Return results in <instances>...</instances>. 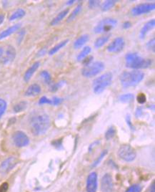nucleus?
Returning a JSON list of instances; mask_svg holds the SVG:
<instances>
[{
    "mask_svg": "<svg viewBox=\"0 0 155 192\" xmlns=\"http://www.w3.org/2000/svg\"><path fill=\"white\" fill-rule=\"evenodd\" d=\"M118 156L126 162L133 161L137 157V152L133 147L129 144H122L117 152Z\"/></svg>",
    "mask_w": 155,
    "mask_h": 192,
    "instance_id": "0eeeda50",
    "label": "nucleus"
},
{
    "mask_svg": "<svg viewBox=\"0 0 155 192\" xmlns=\"http://www.w3.org/2000/svg\"><path fill=\"white\" fill-rule=\"evenodd\" d=\"M25 15H26L25 10L21 8L18 9V10L14 11V12L10 15V18H9V20H10V22L15 21V20H17V19H21V18L24 17Z\"/></svg>",
    "mask_w": 155,
    "mask_h": 192,
    "instance_id": "4be33fe9",
    "label": "nucleus"
},
{
    "mask_svg": "<svg viewBox=\"0 0 155 192\" xmlns=\"http://www.w3.org/2000/svg\"><path fill=\"white\" fill-rule=\"evenodd\" d=\"M155 9L154 3H142L134 6L131 10V15L132 16H140L142 15L148 14V13L154 11Z\"/></svg>",
    "mask_w": 155,
    "mask_h": 192,
    "instance_id": "6e6552de",
    "label": "nucleus"
},
{
    "mask_svg": "<svg viewBox=\"0 0 155 192\" xmlns=\"http://www.w3.org/2000/svg\"><path fill=\"white\" fill-rule=\"evenodd\" d=\"M82 4H79V5L77 6V7H76L75 10L72 11V12L71 13V15L69 16L68 18H67V22H70L72 21V20L75 19V18L77 17L79 14H80V12H81V11H82Z\"/></svg>",
    "mask_w": 155,
    "mask_h": 192,
    "instance_id": "cd10ccee",
    "label": "nucleus"
},
{
    "mask_svg": "<svg viewBox=\"0 0 155 192\" xmlns=\"http://www.w3.org/2000/svg\"><path fill=\"white\" fill-rule=\"evenodd\" d=\"M40 76L43 78L44 82L46 84L50 85V83L51 82V76L48 71L46 70L42 71L41 73H40Z\"/></svg>",
    "mask_w": 155,
    "mask_h": 192,
    "instance_id": "c756f323",
    "label": "nucleus"
},
{
    "mask_svg": "<svg viewBox=\"0 0 155 192\" xmlns=\"http://www.w3.org/2000/svg\"><path fill=\"white\" fill-rule=\"evenodd\" d=\"M21 25L22 24L20 23L15 24H14V25L11 26L9 28L6 29L5 30L2 31V32L0 33V40L5 39V38L9 37V36L12 35L13 33H14L17 31L19 30L20 28H21Z\"/></svg>",
    "mask_w": 155,
    "mask_h": 192,
    "instance_id": "a211bd4d",
    "label": "nucleus"
},
{
    "mask_svg": "<svg viewBox=\"0 0 155 192\" xmlns=\"http://www.w3.org/2000/svg\"><path fill=\"white\" fill-rule=\"evenodd\" d=\"M91 52H92L91 47H89V46L84 47V48L81 50L80 53H79V55H77V60L78 61V62H81V61H82L85 58H87V56H89Z\"/></svg>",
    "mask_w": 155,
    "mask_h": 192,
    "instance_id": "b1692460",
    "label": "nucleus"
},
{
    "mask_svg": "<svg viewBox=\"0 0 155 192\" xmlns=\"http://www.w3.org/2000/svg\"><path fill=\"white\" fill-rule=\"evenodd\" d=\"M126 121H127V125L129 126V127L131 128L132 130H134V126H133V125H132V123L131 116H130L129 114H127V116H126Z\"/></svg>",
    "mask_w": 155,
    "mask_h": 192,
    "instance_id": "79ce46f5",
    "label": "nucleus"
},
{
    "mask_svg": "<svg viewBox=\"0 0 155 192\" xmlns=\"http://www.w3.org/2000/svg\"><path fill=\"white\" fill-rule=\"evenodd\" d=\"M137 100L140 104L145 103L146 101H147V96H146L145 93L141 92V93H139L137 96Z\"/></svg>",
    "mask_w": 155,
    "mask_h": 192,
    "instance_id": "c9c22d12",
    "label": "nucleus"
},
{
    "mask_svg": "<svg viewBox=\"0 0 155 192\" xmlns=\"http://www.w3.org/2000/svg\"><path fill=\"white\" fill-rule=\"evenodd\" d=\"M104 68L105 65L104 62L101 61H96V62H92L87 66H85L82 70V75L84 78H93L104 70Z\"/></svg>",
    "mask_w": 155,
    "mask_h": 192,
    "instance_id": "39448f33",
    "label": "nucleus"
},
{
    "mask_svg": "<svg viewBox=\"0 0 155 192\" xmlns=\"http://www.w3.org/2000/svg\"><path fill=\"white\" fill-rule=\"evenodd\" d=\"M136 116L137 117H140L141 115L142 114V108H138L136 110Z\"/></svg>",
    "mask_w": 155,
    "mask_h": 192,
    "instance_id": "a18cd8bd",
    "label": "nucleus"
},
{
    "mask_svg": "<svg viewBox=\"0 0 155 192\" xmlns=\"http://www.w3.org/2000/svg\"><path fill=\"white\" fill-rule=\"evenodd\" d=\"M6 108H7V103H6V102L4 99L0 98V118L5 113Z\"/></svg>",
    "mask_w": 155,
    "mask_h": 192,
    "instance_id": "473e14b6",
    "label": "nucleus"
},
{
    "mask_svg": "<svg viewBox=\"0 0 155 192\" xmlns=\"http://www.w3.org/2000/svg\"><path fill=\"white\" fill-rule=\"evenodd\" d=\"M97 174L96 172H92L89 174L87 179V192H96L97 190Z\"/></svg>",
    "mask_w": 155,
    "mask_h": 192,
    "instance_id": "ddd939ff",
    "label": "nucleus"
},
{
    "mask_svg": "<svg viewBox=\"0 0 155 192\" xmlns=\"http://www.w3.org/2000/svg\"><path fill=\"white\" fill-rule=\"evenodd\" d=\"M100 189L102 192H112L114 189V183L112 176L109 173L103 176L101 179Z\"/></svg>",
    "mask_w": 155,
    "mask_h": 192,
    "instance_id": "f8f14e48",
    "label": "nucleus"
},
{
    "mask_svg": "<svg viewBox=\"0 0 155 192\" xmlns=\"http://www.w3.org/2000/svg\"><path fill=\"white\" fill-rule=\"evenodd\" d=\"M40 66V62H35L34 64H32L29 68L27 70L25 73L24 75V80L26 83H28L30 80L31 77L33 76V75L35 74L36 71L37 70Z\"/></svg>",
    "mask_w": 155,
    "mask_h": 192,
    "instance_id": "dca6fc26",
    "label": "nucleus"
},
{
    "mask_svg": "<svg viewBox=\"0 0 155 192\" xmlns=\"http://www.w3.org/2000/svg\"><path fill=\"white\" fill-rule=\"evenodd\" d=\"M69 12V9H66V10H63L61 12H59V14H58L55 18H54V19H52V21L51 22V24H50L51 25V26L56 25V24H57L59 22H61L62 20L64 19V18L66 17L67 15H68Z\"/></svg>",
    "mask_w": 155,
    "mask_h": 192,
    "instance_id": "412c9836",
    "label": "nucleus"
},
{
    "mask_svg": "<svg viewBox=\"0 0 155 192\" xmlns=\"http://www.w3.org/2000/svg\"><path fill=\"white\" fill-rule=\"evenodd\" d=\"M146 47H147V49H149V51H152V52H153V53H154L155 52V39L154 38H152V39L149 40V41L147 42Z\"/></svg>",
    "mask_w": 155,
    "mask_h": 192,
    "instance_id": "72a5a7b5",
    "label": "nucleus"
},
{
    "mask_svg": "<svg viewBox=\"0 0 155 192\" xmlns=\"http://www.w3.org/2000/svg\"><path fill=\"white\" fill-rule=\"evenodd\" d=\"M154 26H155V20L154 19H150L147 22H146V23L144 24L142 28H141L140 32L139 37H140V39L141 40L145 39L147 34L154 28Z\"/></svg>",
    "mask_w": 155,
    "mask_h": 192,
    "instance_id": "4468645a",
    "label": "nucleus"
},
{
    "mask_svg": "<svg viewBox=\"0 0 155 192\" xmlns=\"http://www.w3.org/2000/svg\"><path fill=\"white\" fill-rule=\"evenodd\" d=\"M152 60L145 59L137 53H128L125 56V65L128 68L140 70V69H146L151 66Z\"/></svg>",
    "mask_w": 155,
    "mask_h": 192,
    "instance_id": "f03ea898",
    "label": "nucleus"
},
{
    "mask_svg": "<svg viewBox=\"0 0 155 192\" xmlns=\"http://www.w3.org/2000/svg\"><path fill=\"white\" fill-rule=\"evenodd\" d=\"M39 105H44V104H49V105H52V101L50 99H48L46 96H42L41 98L39 99Z\"/></svg>",
    "mask_w": 155,
    "mask_h": 192,
    "instance_id": "4c0bfd02",
    "label": "nucleus"
},
{
    "mask_svg": "<svg viewBox=\"0 0 155 192\" xmlns=\"http://www.w3.org/2000/svg\"><path fill=\"white\" fill-rule=\"evenodd\" d=\"M46 53V50L44 49H42L41 50H40L39 52V53H38V55H40L39 56H43L44 54Z\"/></svg>",
    "mask_w": 155,
    "mask_h": 192,
    "instance_id": "de8ad7c7",
    "label": "nucleus"
},
{
    "mask_svg": "<svg viewBox=\"0 0 155 192\" xmlns=\"http://www.w3.org/2000/svg\"><path fill=\"white\" fill-rule=\"evenodd\" d=\"M141 186L139 184H134L127 189V190L125 192H141Z\"/></svg>",
    "mask_w": 155,
    "mask_h": 192,
    "instance_id": "f704fd0d",
    "label": "nucleus"
},
{
    "mask_svg": "<svg viewBox=\"0 0 155 192\" xmlns=\"http://www.w3.org/2000/svg\"><path fill=\"white\" fill-rule=\"evenodd\" d=\"M28 103L27 101L22 100L20 101L18 103L16 104L13 108V110H14V113H21L22 111H24V110H26V108H27Z\"/></svg>",
    "mask_w": 155,
    "mask_h": 192,
    "instance_id": "bb28decb",
    "label": "nucleus"
},
{
    "mask_svg": "<svg viewBox=\"0 0 155 192\" xmlns=\"http://www.w3.org/2000/svg\"><path fill=\"white\" fill-rule=\"evenodd\" d=\"M9 189L8 183L4 182L0 185V192H6Z\"/></svg>",
    "mask_w": 155,
    "mask_h": 192,
    "instance_id": "a19ab883",
    "label": "nucleus"
},
{
    "mask_svg": "<svg viewBox=\"0 0 155 192\" xmlns=\"http://www.w3.org/2000/svg\"><path fill=\"white\" fill-rule=\"evenodd\" d=\"M134 95L132 93H126L119 96L118 100L122 103H129L134 101Z\"/></svg>",
    "mask_w": 155,
    "mask_h": 192,
    "instance_id": "393cba45",
    "label": "nucleus"
},
{
    "mask_svg": "<svg viewBox=\"0 0 155 192\" xmlns=\"http://www.w3.org/2000/svg\"><path fill=\"white\" fill-rule=\"evenodd\" d=\"M12 141L17 147L22 148L28 146L30 143V139L27 135L23 131H16L12 135Z\"/></svg>",
    "mask_w": 155,
    "mask_h": 192,
    "instance_id": "1a4fd4ad",
    "label": "nucleus"
},
{
    "mask_svg": "<svg viewBox=\"0 0 155 192\" xmlns=\"http://www.w3.org/2000/svg\"><path fill=\"white\" fill-rule=\"evenodd\" d=\"M125 46L124 38L119 37L114 39L107 47V50L111 53H118L123 50Z\"/></svg>",
    "mask_w": 155,
    "mask_h": 192,
    "instance_id": "9b49d317",
    "label": "nucleus"
},
{
    "mask_svg": "<svg viewBox=\"0 0 155 192\" xmlns=\"http://www.w3.org/2000/svg\"><path fill=\"white\" fill-rule=\"evenodd\" d=\"M149 192H155V183L153 182V184L151 185L149 188Z\"/></svg>",
    "mask_w": 155,
    "mask_h": 192,
    "instance_id": "49530a36",
    "label": "nucleus"
},
{
    "mask_svg": "<svg viewBox=\"0 0 155 192\" xmlns=\"http://www.w3.org/2000/svg\"><path fill=\"white\" fill-rule=\"evenodd\" d=\"M49 116L44 113H40L31 117L30 122L31 133L35 135H42L46 133L50 128Z\"/></svg>",
    "mask_w": 155,
    "mask_h": 192,
    "instance_id": "f257e3e1",
    "label": "nucleus"
},
{
    "mask_svg": "<svg viewBox=\"0 0 155 192\" xmlns=\"http://www.w3.org/2000/svg\"><path fill=\"white\" fill-rule=\"evenodd\" d=\"M3 53H4L3 48H2V47H0V58H1L2 56L3 55Z\"/></svg>",
    "mask_w": 155,
    "mask_h": 192,
    "instance_id": "3c124183",
    "label": "nucleus"
},
{
    "mask_svg": "<svg viewBox=\"0 0 155 192\" xmlns=\"http://www.w3.org/2000/svg\"><path fill=\"white\" fill-rule=\"evenodd\" d=\"M116 2L117 1H116V0H107L102 4L101 10H102V12H107L115 6Z\"/></svg>",
    "mask_w": 155,
    "mask_h": 192,
    "instance_id": "a878e982",
    "label": "nucleus"
},
{
    "mask_svg": "<svg viewBox=\"0 0 155 192\" xmlns=\"http://www.w3.org/2000/svg\"><path fill=\"white\" fill-rule=\"evenodd\" d=\"M51 101H52V105L55 106L59 105V104H61L63 101H64V98H58V97H54V98L51 99Z\"/></svg>",
    "mask_w": 155,
    "mask_h": 192,
    "instance_id": "ea45409f",
    "label": "nucleus"
},
{
    "mask_svg": "<svg viewBox=\"0 0 155 192\" xmlns=\"http://www.w3.org/2000/svg\"><path fill=\"white\" fill-rule=\"evenodd\" d=\"M4 20V15L3 14H0V25L3 23Z\"/></svg>",
    "mask_w": 155,
    "mask_h": 192,
    "instance_id": "09e8293b",
    "label": "nucleus"
},
{
    "mask_svg": "<svg viewBox=\"0 0 155 192\" xmlns=\"http://www.w3.org/2000/svg\"><path fill=\"white\" fill-rule=\"evenodd\" d=\"M42 91L41 87L39 84L37 83H34L31 84L27 87V89L26 90L24 96L26 97H35L40 94V92Z\"/></svg>",
    "mask_w": 155,
    "mask_h": 192,
    "instance_id": "2eb2a0df",
    "label": "nucleus"
},
{
    "mask_svg": "<svg viewBox=\"0 0 155 192\" xmlns=\"http://www.w3.org/2000/svg\"><path fill=\"white\" fill-rule=\"evenodd\" d=\"M16 57V50L14 47L9 46L6 49V55L3 58L2 62L4 65H7L9 63L12 62L15 59Z\"/></svg>",
    "mask_w": 155,
    "mask_h": 192,
    "instance_id": "f3484780",
    "label": "nucleus"
},
{
    "mask_svg": "<svg viewBox=\"0 0 155 192\" xmlns=\"http://www.w3.org/2000/svg\"><path fill=\"white\" fill-rule=\"evenodd\" d=\"M117 20L114 18H104L98 22V24L94 27V32L96 34L103 32H109L117 25Z\"/></svg>",
    "mask_w": 155,
    "mask_h": 192,
    "instance_id": "423d86ee",
    "label": "nucleus"
},
{
    "mask_svg": "<svg viewBox=\"0 0 155 192\" xmlns=\"http://www.w3.org/2000/svg\"><path fill=\"white\" fill-rule=\"evenodd\" d=\"M145 78V73L140 70L124 71L120 75L121 85L124 87H130L137 85Z\"/></svg>",
    "mask_w": 155,
    "mask_h": 192,
    "instance_id": "7ed1b4c3",
    "label": "nucleus"
},
{
    "mask_svg": "<svg viewBox=\"0 0 155 192\" xmlns=\"http://www.w3.org/2000/svg\"><path fill=\"white\" fill-rule=\"evenodd\" d=\"M110 37H111V35H104L100 37H98L95 40V42H94V47H95V48L99 49L104 46L105 44L108 42Z\"/></svg>",
    "mask_w": 155,
    "mask_h": 192,
    "instance_id": "aec40b11",
    "label": "nucleus"
},
{
    "mask_svg": "<svg viewBox=\"0 0 155 192\" xmlns=\"http://www.w3.org/2000/svg\"><path fill=\"white\" fill-rule=\"evenodd\" d=\"M69 42V39H66L64 40H63V41L60 42L59 43H58L57 45H56L55 47H52L51 49H49V55H55V53H57L58 51H59L60 49H61L62 48H63L65 45H66L67 43Z\"/></svg>",
    "mask_w": 155,
    "mask_h": 192,
    "instance_id": "5701e85b",
    "label": "nucleus"
},
{
    "mask_svg": "<svg viewBox=\"0 0 155 192\" xmlns=\"http://www.w3.org/2000/svg\"><path fill=\"white\" fill-rule=\"evenodd\" d=\"M94 60V57L93 56H87V58H85L84 60H83L82 62V64L84 66H87V65H90L92 62V61Z\"/></svg>",
    "mask_w": 155,
    "mask_h": 192,
    "instance_id": "58836bf2",
    "label": "nucleus"
},
{
    "mask_svg": "<svg viewBox=\"0 0 155 192\" xmlns=\"http://www.w3.org/2000/svg\"><path fill=\"white\" fill-rule=\"evenodd\" d=\"M75 0H71V1H67V5H71L73 4V3H75Z\"/></svg>",
    "mask_w": 155,
    "mask_h": 192,
    "instance_id": "8fccbe9b",
    "label": "nucleus"
},
{
    "mask_svg": "<svg viewBox=\"0 0 155 192\" xmlns=\"http://www.w3.org/2000/svg\"><path fill=\"white\" fill-rule=\"evenodd\" d=\"M52 145L55 146V148H60L62 147V141L61 140H57V141H53L52 142Z\"/></svg>",
    "mask_w": 155,
    "mask_h": 192,
    "instance_id": "37998d69",
    "label": "nucleus"
},
{
    "mask_svg": "<svg viewBox=\"0 0 155 192\" xmlns=\"http://www.w3.org/2000/svg\"><path fill=\"white\" fill-rule=\"evenodd\" d=\"M113 80V75L110 72L104 73L98 77L93 81V91L95 94L99 95L104 91V90L112 84Z\"/></svg>",
    "mask_w": 155,
    "mask_h": 192,
    "instance_id": "20e7f679",
    "label": "nucleus"
},
{
    "mask_svg": "<svg viewBox=\"0 0 155 192\" xmlns=\"http://www.w3.org/2000/svg\"><path fill=\"white\" fill-rule=\"evenodd\" d=\"M18 163V159L15 156H10L4 160L0 164V173L2 175H5L10 172L16 166Z\"/></svg>",
    "mask_w": 155,
    "mask_h": 192,
    "instance_id": "9d476101",
    "label": "nucleus"
},
{
    "mask_svg": "<svg viewBox=\"0 0 155 192\" xmlns=\"http://www.w3.org/2000/svg\"><path fill=\"white\" fill-rule=\"evenodd\" d=\"M89 36L87 34H84L79 37L77 40H75V41L74 42L73 47L75 49H78L82 48L84 45L89 41Z\"/></svg>",
    "mask_w": 155,
    "mask_h": 192,
    "instance_id": "6ab92c4d",
    "label": "nucleus"
},
{
    "mask_svg": "<svg viewBox=\"0 0 155 192\" xmlns=\"http://www.w3.org/2000/svg\"><path fill=\"white\" fill-rule=\"evenodd\" d=\"M65 85H66V81L61 80V81H59V83H55V84L51 85V87H50V90H51V92H56L57 90H59V88H61V87H62L63 86H64Z\"/></svg>",
    "mask_w": 155,
    "mask_h": 192,
    "instance_id": "2f4dec72",
    "label": "nucleus"
},
{
    "mask_svg": "<svg viewBox=\"0 0 155 192\" xmlns=\"http://www.w3.org/2000/svg\"><path fill=\"white\" fill-rule=\"evenodd\" d=\"M88 3H89V9H92V10H93V9H95L96 7H98V6L100 5L101 2L100 1H96V0H90V1H89Z\"/></svg>",
    "mask_w": 155,
    "mask_h": 192,
    "instance_id": "e433bc0d",
    "label": "nucleus"
},
{
    "mask_svg": "<svg viewBox=\"0 0 155 192\" xmlns=\"http://www.w3.org/2000/svg\"><path fill=\"white\" fill-rule=\"evenodd\" d=\"M116 133V128H114V126H111V127H109L108 129H107V132L105 133V139H106V140H107V141L111 140L115 136Z\"/></svg>",
    "mask_w": 155,
    "mask_h": 192,
    "instance_id": "c85d7f7f",
    "label": "nucleus"
},
{
    "mask_svg": "<svg viewBox=\"0 0 155 192\" xmlns=\"http://www.w3.org/2000/svg\"><path fill=\"white\" fill-rule=\"evenodd\" d=\"M122 27L124 29H129L132 27V23L129 21L124 22L122 24Z\"/></svg>",
    "mask_w": 155,
    "mask_h": 192,
    "instance_id": "c03bdc74",
    "label": "nucleus"
},
{
    "mask_svg": "<svg viewBox=\"0 0 155 192\" xmlns=\"http://www.w3.org/2000/svg\"><path fill=\"white\" fill-rule=\"evenodd\" d=\"M107 154V150H104L102 151V153H101V154L100 156H99L97 159H96L95 160V161L93 162L92 165V168H94V167H96L97 165L100 164V163L102 161V160L104 159V158L106 156V155Z\"/></svg>",
    "mask_w": 155,
    "mask_h": 192,
    "instance_id": "7c9ffc66",
    "label": "nucleus"
}]
</instances>
